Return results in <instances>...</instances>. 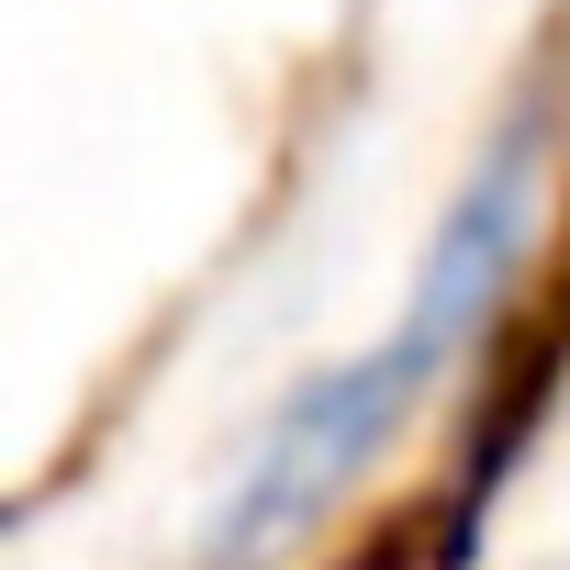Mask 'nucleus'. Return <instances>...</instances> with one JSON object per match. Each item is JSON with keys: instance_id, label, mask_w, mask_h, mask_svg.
I'll return each instance as SVG.
<instances>
[{"instance_id": "nucleus-1", "label": "nucleus", "mask_w": 570, "mask_h": 570, "mask_svg": "<svg viewBox=\"0 0 570 570\" xmlns=\"http://www.w3.org/2000/svg\"><path fill=\"white\" fill-rule=\"evenodd\" d=\"M436 392H448V370L403 336H370L358 358H325L314 381H292L268 403V425L246 436V459L224 470V492L190 537V570H292Z\"/></svg>"}, {"instance_id": "nucleus-2", "label": "nucleus", "mask_w": 570, "mask_h": 570, "mask_svg": "<svg viewBox=\"0 0 570 570\" xmlns=\"http://www.w3.org/2000/svg\"><path fill=\"white\" fill-rule=\"evenodd\" d=\"M548 202H559V101H525V112H503L492 146L459 168V190H448V213H436V235H425V257H414V279H403L392 336L425 347V358L459 381V370L503 336V314H514V292H525V268H537V246H548Z\"/></svg>"}]
</instances>
